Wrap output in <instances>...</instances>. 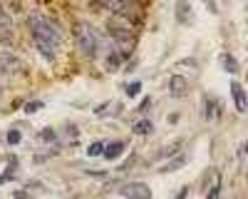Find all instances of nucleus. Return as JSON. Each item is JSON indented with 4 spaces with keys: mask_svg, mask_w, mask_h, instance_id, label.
Returning a JSON list of instances; mask_svg holds the SVG:
<instances>
[{
    "mask_svg": "<svg viewBox=\"0 0 248 199\" xmlns=\"http://www.w3.org/2000/svg\"><path fill=\"white\" fill-rule=\"evenodd\" d=\"M13 40V20L0 8V43H10Z\"/></svg>",
    "mask_w": 248,
    "mask_h": 199,
    "instance_id": "obj_7",
    "label": "nucleus"
},
{
    "mask_svg": "<svg viewBox=\"0 0 248 199\" xmlns=\"http://www.w3.org/2000/svg\"><path fill=\"white\" fill-rule=\"evenodd\" d=\"M28 25H30L35 48L40 50V55H43L45 60H55L57 48L62 43V33L57 30V25L52 23V20H47L45 15H40V13H32L30 15Z\"/></svg>",
    "mask_w": 248,
    "mask_h": 199,
    "instance_id": "obj_1",
    "label": "nucleus"
},
{
    "mask_svg": "<svg viewBox=\"0 0 248 199\" xmlns=\"http://www.w3.org/2000/svg\"><path fill=\"white\" fill-rule=\"evenodd\" d=\"M119 65H122V52H117V50H109V52H107V57H105V67H107L109 72H114Z\"/></svg>",
    "mask_w": 248,
    "mask_h": 199,
    "instance_id": "obj_11",
    "label": "nucleus"
},
{
    "mask_svg": "<svg viewBox=\"0 0 248 199\" xmlns=\"http://www.w3.org/2000/svg\"><path fill=\"white\" fill-rule=\"evenodd\" d=\"M102 149H105V145H102V142H94V145H90V147H87V154H90V157H99V154H102Z\"/></svg>",
    "mask_w": 248,
    "mask_h": 199,
    "instance_id": "obj_18",
    "label": "nucleus"
},
{
    "mask_svg": "<svg viewBox=\"0 0 248 199\" xmlns=\"http://www.w3.org/2000/svg\"><path fill=\"white\" fill-rule=\"evenodd\" d=\"M109 35L117 37L119 43H127V45H132V40H134V35L129 33V28H119V25H109Z\"/></svg>",
    "mask_w": 248,
    "mask_h": 199,
    "instance_id": "obj_9",
    "label": "nucleus"
},
{
    "mask_svg": "<svg viewBox=\"0 0 248 199\" xmlns=\"http://www.w3.org/2000/svg\"><path fill=\"white\" fill-rule=\"evenodd\" d=\"M189 159H186V154H176V157H171V162H167V165H161L159 167V172L161 174H169V172H176V169H181Z\"/></svg>",
    "mask_w": 248,
    "mask_h": 199,
    "instance_id": "obj_8",
    "label": "nucleus"
},
{
    "mask_svg": "<svg viewBox=\"0 0 248 199\" xmlns=\"http://www.w3.org/2000/svg\"><path fill=\"white\" fill-rule=\"evenodd\" d=\"M206 102H203V117L206 119H214L216 117V107H214V100L211 97H203Z\"/></svg>",
    "mask_w": 248,
    "mask_h": 199,
    "instance_id": "obj_16",
    "label": "nucleus"
},
{
    "mask_svg": "<svg viewBox=\"0 0 248 199\" xmlns=\"http://www.w3.org/2000/svg\"><path fill=\"white\" fill-rule=\"evenodd\" d=\"M124 147H127L124 142H112V145H107L105 149H102V154H105L107 159H117V157L124 152Z\"/></svg>",
    "mask_w": 248,
    "mask_h": 199,
    "instance_id": "obj_12",
    "label": "nucleus"
},
{
    "mask_svg": "<svg viewBox=\"0 0 248 199\" xmlns=\"http://www.w3.org/2000/svg\"><path fill=\"white\" fill-rule=\"evenodd\" d=\"M40 142H45V145H47V142H55V130L47 127V130L40 132Z\"/></svg>",
    "mask_w": 248,
    "mask_h": 199,
    "instance_id": "obj_17",
    "label": "nucleus"
},
{
    "mask_svg": "<svg viewBox=\"0 0 248 199\" xmlns=\"http://www.w3.org/2000/svg\"><path fill=\"white\" fill-rule=\"evenodd\" d=\"M97 8H105L119 17H139V5H137V0H97L94 3Z\"/></svg>",
    "mask_w": 248,
    "mask_h": 199,
    "instance_id": "obj_3",
    "label": "nucleus"
},
{
    "mask_svg": "<svg viewBox=\"0 0 248 199\" xmlns=\"http://www.w3.org/2000/svg\"><path fill=\"white\" fill-rule=\"evenodd\" d=\"M117 192H119L122 199H152V189L144 182H127V184H122Z\"/></svg>",
    "mask_w": 248,
    "mask_h": 199,
    "instance_id": "obj_4",
    "label": "nucleus"
},
{
    "mask_svg": "<svg viewBox=\"0 0 248 199\" xmlns=\"http://www.w3.org/2000/svg\"><path fill=\"white\" fill-rule=\"evenodd\" d=\"M231 92H233V102H236V110L238 112H246V92L238 83H231Z\"/></svg>",
    "mask_w": 248,
    "mask_h": 199,
    "instance_id": "obj_10",
    "label": "nucleus"
},
{
    "mask_svg": "<svg viewBox=\"0 0 248 199\" xmlns=\"http://www.w3.org/2000/svg\"><path fill=\"white\" fill-rule=\"evenodd\" d=\"M20 137H23V134H20L17 130H13V132H8V139H5V142H8V145H20Z\"/></svg>",
    "mask_w": 248,
    "mask_h": 199,
    "instance_id": "obj_19",
    "label": "nucleus"
},
{
    "mask_svg": "<svg viewBox=\"0 0 248 199\" xmlns=\"http://www.w3.org/2000/svg\"><path fill=\"white\" fill-rule=\"evenodd\" d=\"M72 33H75V40H77L79 50L85 52L87 57H94V55L99 52L102 37H99L97 28H92L90 23H85V20H77V23H75V28H72Z\"/></svg>",
    "mask_w": 248,
    "mask_h": 199,
    "instance_id": "obj_2",
    "label": "nucleus"
},
{
    "mask_svg": "<svg viewBox=\"0 0 248 199\" xmlns=\"http://www.w3.org/2000/svg\"><path fill=\"white\" fill-rule=\"evenodd\" d=\"M186 197H189V187H181L179 194H176V199H186Z\"/></svg>",
    "mask_w": 248,
    "mask_h": 199,
    "instance_id": "obj_22",
    "label": "nucleus"
},
{
    "mask_svg": "<svg viewBox=\"0 0 248 199\" xmlns=\"http://www.w3.org/2000/svg\"><path fill=\"white\" fill-rule=\"evenodd\" d=\"M40 107H43V102H28V105H25V112L30 115V112H37Z\"/></svg>",
    "mask_w": 248,
    "mask_h": 199,
    "instance_id": "obj_21",
    "label": "nucleus"
},
{
    "mask_svg": "<svg viewBox=\"0 0 248 199\" xmlns=\"http://www.w3.org/2000/svg\"><path fill=\"white\" fill-rule=\"evenodd\" d=\"M176 17L181 20V23H189L191 20V8L186 5V0H179L176 3Z\"/></svg>",
    "mask_w": 248,
    "mask_h": 199,
    "instance_id": "obj_13",
    "label": "nucleus"
},
{
    "mask_svg": "<svg viewBox=\"0 0 248 199\" xmlns=\"http://www.w3.org/2000/svg\"><path fill=\"white\" fill-rule=\"evenodd\" d=\"M186 92H189V80H184V77H179V75L169 77V95L184 97Z\"/></svg>",
    "mask_w": 248,
    "mask_h": 199,
    "instance_id": "obj_6",
    "label": "nucleus"
},
{
    "mask_svg": "<svg viewBox=\"0 0 248 199\" xmlns=\"http://www.w3.org/2000/svg\"><path fill=\"white\" fill-rule=\"evenodd\" d=\"M154 130V125L149 122V119H139V122L134 125V134H149Z\"/></svg>",
    "mask_w": 248,
    "mask_h": 199,
    "instance_id": "obj_14",
    "label": "nucleus"
},
{
    "mask_svg": "<svg viewBox=\"0 0 248 199\" xmlns=\"http://www.w3.org/2000/svg\"><path fill=\"white\" fill-rule=\"evenodd\" d=\"M139 90H141V85H139V83L127 85V95H129V97H137V95H139Z\"/></svg>",
    "mask_w": 248,
    "mask_h": 199,
    "instance_id": "obj_20",
    "label": "nucleus"
},
{
    "mask_svg": "<svg viewBox=\"0 0 248 199\" xmlns=\"http://www.w3.org/2000/svg\"><path fill=\"white\" fill-rule=\"evenodd\" d=\"M15 72H23L20 57L10 52H0V75H15Z\"/></svg>",
    "mask_w": 248,
    "mask_h": 199,
    "instance_id": "obj_5",
    "label": "nucleus"
},
{
    "mask_svg": "<svg viewBox=\"0 0 248 199\" xmlns=\"http://www.w3.org/2000/svg\"><path fill=\"white\" fill-rule=\"evenodd\" d=\"M221 60H223V67L229 70L231 75H236V72H238V63H236V57H233V55H223Z\"/></svg>",
    "mask_w": 248,
    "mask_h": 199,
    "instance_id": "obj_15",
    "label": "nucleus"
}]
</instances>
